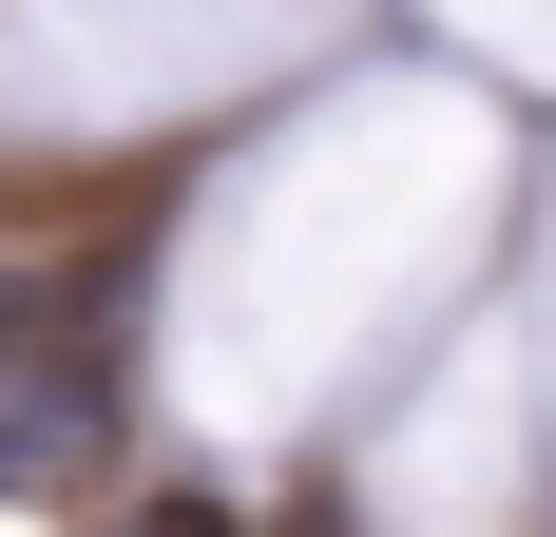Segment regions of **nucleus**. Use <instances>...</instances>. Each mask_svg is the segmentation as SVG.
I'll return each mask as SVG.
<instances>
[{"label":"nucleus","mask_w":556,"mask_h":537,"mask_svg":"<svg viewBox=\"0 0 556 537\" xmlns=\"http://www.w3.org/2000/svg\"><path fill=\"white\" fill-rule=\"evenodd\" d=\"M135 537H269V519H250L230 480H173V499H135Z\"/></svg>","instance_id":"f257e3e1"}]
</instances>
